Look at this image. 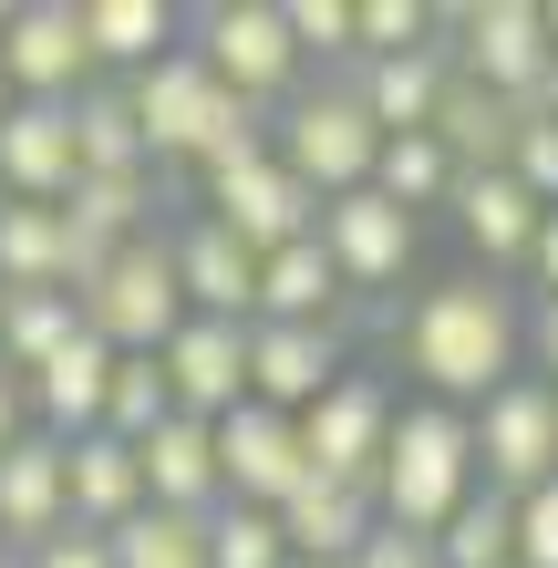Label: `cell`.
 Segmentation results:
<instances>
[{
	"label": "cell",
	"mask_w": 558,
	"mask_h": 568,
	"mask_svg": "<svg viewBox=\"0 0 558 568\" xmlns=\"http://www.w3.org/2000/svg\"><path fill=\"white\" fill-rule=\"evenodd\" d=\"M517 352H528V311H517V290L497 280H435L404 311V373L424 383V404H455L476 414L486 393L517 373Z\"/></svg>",
	"instance_id": "cell-1"
},
{
	"label": "cell",
	"mask_w": 558,
	"mask_h": 568,
	"mask_svg": "<svg viewBox=\"0 0 558 568\" xmlns=\"http://www.w3.org/2000/svg\"><path fill=\"white\" fill-rule=\"evenodd\" d=\"M476 496V434L455 404H393V434H383V465H373V517L393 538H435V527Z\"/></svg>",
	"instance_id": "cell-2"
},
{
	"label": "cell",
	"mask_w": 558,
	"mask_h": 568,
	"mask_svg": "<svg viewBox=\"0 0 558 568\" xmlns=\"http://www.w3.org/2000/svg\"><path fill=\"white\" fill-rule=\"evenodd\" d=\"M373 145H383V135H373V114L352 104L342 73L301 83V93L270 114V155L321 196V207H332V196H352V186H373Z\"/></svg>",
	"instance_id": "cell-3"
},
{
	"label": "cell",
	"mask_w": 558,
	"mask_h": 568,
	"mask_svg": "<svg viewBox=\"0 0 558 568\" xmlns=\"http://www.w3.org/2000/svg\"><path fill=\"white\" fill-rule=\"evenodd\" d=\"M186 31H196V62L239 93L248 114H280L290 93L311 83V62H301V42L280 31V0H207V11H186Z\"/></svg>",
	"instance_id": "cell-4"
},
{
	"label": "cell",
	"mask_w": 558,
	"mask_h": 568,
	"mask_svg": "<svg viewBox=\"0 0 558 568\" xmlns=\"http://www.w3.org/2000/svg\"><path fill=\"white\" fill-rule=\"evenodd\" d=\"M124 104H135V135H145V165H155V176H166V165H196V155L217 145V124L248 114L186 42L166 62H145V73H124Z\"/></svg>",
	"instance_id": "cell-5"
},
{
	"label": "cell",
	"mask_w": 558,
	"mask_h": 568,
	"mask_svg": "<svg viewBox=\"0 0 558 568\" xmlns=\"http://www.w3.org/2000/svg\"><path fill=\"white\" fill-rule=\"evenodd\" d=\"M435 31H455L445 62H455V83H476V93H497V104H538V73H548V21H538V0H466V11H435Z\"/></svg>",
	"instance_id": "cell-6"
},
{
	"label": "cell",
	"mask_w": 558,
	"mask_h": 568,
	"mask_svg": "<svg viewBox=\"0 0 558 568\" xmlns=\"http://www.w3.org/2000/svg\"><path fill=\"white\" fill-rule=\"evenodd\" d=\"M73 311H83V331H93L104 352H155V342L186 321L176 270H166V227H155V239H124V248L104 258V280L73 290Z\"/></svg>",
	"instance_id": "cell-7"
},
{
	"label": "cell",
	"mask_w": 558,
	"mask_h": 568,
	"mask_svg": "<svg viewBox=\"0 0 558 568\" xmlns=\"http://www.w3.org/2000/svg\"><path fill=\"white\" fill-rule=\"evenodd\" d=\"M466 434H476V486H497V496H528L558 476V393L538 373H507L466 414Z\"/></svg>",
	"instance_id": "cell-8"
},
{
	"label": "cell",
	"mask_w": 558,
	"mask_h": 568,
	"mask_svg": "<svg viewBox=\"0 0 558 568\" xmlns=\"http://www.w3.org/2000/svg\"><path fill=\"white\" fill-rule=\"evenodd\" d=\"M0 83H11V104H73L93 83L73 0H21V11H0Z\"/></svg>",
	"instance_id": "cell-9"
},
{
	"label": "cell",
	"mask_w": 558,
	"mask_h": 568,
	"mask_svg": "<svg viewBox=\"0 0 558 568\" xmlns=\"http://www.w3.org/2000/svg\"><path fill=\"white\" fill-rule=\"evenodd\" d=\"M383 434H393V383H383V373H342V383L301 414V465H311V476H332V486H363V496H373Z\"/></svg>",
	"instance_id": "cell-10"
},
{
	"label": "cell",
	"mask_w": 558,
	"mask_h": 568,
	"mask_svg": "<svg viewBox=\"0 0 558 568\" xmlns=\"http://www.w3.org/2000/svg\"><path fill=\"white\" fill-rule=\"evenodd\" d=\"M311 239H321V258L342 270V300H352V290H393V280L424 258V227H414L404 207H383L373 186L332 196V207L311 217Z\"/></svg>",
	"instance_id": "cell-11"
},
{
	"label": "cell",
	"mask_w": 558,
	"mask_h": 568,
	"mask_svg": "<svg viewBox=\"0 0 558 568\" xmlns=\"http://www.w3.org/2000/svg\"><path fill=\"white\" fill-rule=\"evenodd\" d=\"M342 373H352V352H342L332 321H248V404L301 424Z\"/></svg>",
	"instance_id": "cell-12"
},
{
	"label": "cell",
	"mask_w": 558,
	"mask_h": 568,
	"mask_svg": "<svg viewBox=\"0 0 558 568\" xmlns=\"http://www.w3.org/2000/svg\"><path fill=\"white\" fill-rule=\"evenodd\" d=\"M155 373H166V404L217 424L248 404V321H176L155 342Z\"/></svg>",
	"instance_id": "cell-13"
},
{
	"label": "cell",
	"mask_w": 558,
	"mask_h": 568,
	"mask_svg": "<svg viewBox=\"0 0 558 568\" xmlns=\"http://www.w3.org/2000/svg\"><path fill=\"white\" fill-rule=\"evenodd\" d=\"M196 217H217L227 239H239L248 258H270V248H290V239H311V217H321V196L290 176L280 155H258V165H239V176H217L207 196H196Z\"/></svg>",
	"instance_id": "cell-14"
},
{
	"label": "cell",
	"mask_w": 558,
	"mask_h": 568,
	"mask_svg": "<svg viewBox=\"0 0 558 568\" xmlns=\"http://www.w3.org/2000/svg\"><path fill=\"white\" fill-rule=\"evenodd\" d=\"M166 270H176V300H186V321H248V290H258V258L227 239L217 217H176L166 207Z\"/></svg>",
	"instance_id": "cell-15"
},
{
	"label": "cell",
	"mask_w": 558,
	"mask_h": 568,
	"mask_svg": "<svg viewBox=\"0 0 558 568\" xmlns=\"http://www.w3.org/2000/svg\"><path fill=\"white\" fill-rule=\"evenodd\" d=\"M207 434H217V486H227V507H280V496L311 476V465H301V424L270 414V404L217 414Z\"/></svg>",
	"instance_id": "cell-16"
},
{
	"label": "cell",
	"mask_w": 558,
	"mask_h": 568,
	"mask_svg": "<svg viewBox=\"0 0 558 568\" xmlns=\"http://www.w3.org/2000/svg\"><path fill=\"white\" fill-rule=\"evenodd\" d=\"M455 227H466V248H476V280H507V270H528V239H538V196L507 176V165H486V176H455Z\"/></svg>",
	"instance_id": "cell-17"
},
{
	"label": "cell",
	"mask_w": 558,
	"mask_h": 568,
	"mask_svg": "<svg viewBox=\"0 0 558 568\" xmlns=\"http://www.w3.org/2000/svg\"><path fill=\"white\" fill-rule=\"evenodd\" d=\"M135 476H145V507H176V517H217L227 486H217V434L196 414H166L135 445Z\"/></svg>",
	"instance_id": "cell-18"
},
{
	"label": "cell",
	"mask_w": 558,
	"mask_h": 568,
	"mask_svg": "<svg viewBox=\"0 0 558 568\" xmlns=\"http://www.w3.org/2000/svg\"><path fill=\"white\" fill-rule=\"evenodd\" d=\"M135 507H145L135 445H114V434H73V445H62V527H83V538H114Z\"/></svg>",
	"instance_id": "cell-19"
},
{
	"label": "cell",
	"mask_w": 558,
	"mask_h": 568,
	"mask_svg": "<svg viewBox=\"0 0 558 568\" xmlns=\"http://www.w3.org/2000/svg\"><path fill=\"white\" fill-rule=\"evenodd\" d=\"M352 104L373 114V135H424L435 124V93L455 83V62H445V42H414V52H383V62H352Z\"/></svg>",
	"instance_id": "cell-20"
},
{
	"label": "cell",
	"mask_w": 558,
	"mask_h": 568,
	"mask_svg": "<svg viewBox=\"0 0 558 568\" xmlns=\"http://www.w3.org/2000/svg\"><path fill=\"white\" fill-rule=\"evenodd\" d=\"M270 517H280V548H290V558H332V568H352V558H363V538L383 527L373 496H363V486H332V476H301Z\"/></svg>",
	"instance_id": "cell-21"
},
{
	"label": "cell",
	"mask_w": 558,
	"mask_h": 568,
	"mask_svg": "<svg viewBox=\"0 0 558 568\" xmlns=\"http://www.w3.org/2000/svg\"><path fill=\"white\" fill-rule=\"evenodd\" d=\"M0 196H21V207H62L73 196V124H62V104L0 114Z\"/></svg>",
	"instance_id": "cell-22"
},
{
	"label": "cell",
	"mask_w": 558,
	"mask_h": 568,
	"mask_svg": "<svg viewBox=\"0 0 558 568\" xmlns=\"http://www.w3.org/2000/svg\"><path fill=\"white\" fill-rule=\"evenodd\" d=\"M104 373H114V352L93 342V331H73L42 373L21 383V404H31V434H52V445H73V434L104 424Z\"/></svg>",
	"instance_id": "cell-23"
},
{
	"label": "cell",
	"mask_w": 558,
	"mask_h": 568,
	"mask_svg": "<svg viewBox=\"0 0 558 568\" xmlns=\"http://www.w3.org/2000/svg\"><path fill=\"white\" fill-rule=\"evenodd\" d=\"M73 11H83V52H93V73H104V83L145 73V62H166L176 31H186L176 0H73Z\"/></svg>",
	"instance_id": "cell-24"
},
{
	"label": "cell",
	"mask_w": 558,
	"mask_h": 568,
	"mask_svg": "<svg viewBox=\"0 0 558 568\" xmlns=\"http://www.w3.org/2000/svg\"><path fill=\"white\" fill-rule=\"evenodd\" d=\"M62 527V445L52 434H21V445H0V548H42Z\"/></svg>",
	"instance_id": "cell-25"
},
{
	"label": "cell",
	"mask_w": 558,
	"mask_h": 568,
	"mask_svg": "<svg viewBox=\"0 0 558 568\" xmlns=\"http://www.w3.org/2000/svg\"><path fill=\"white\" fill-rule=\"evenodd\" d=\"M248 321H332V331H342V270L321 258V239H290V248L258 258Z\"/></svg>",
	"instance_id": "cell-26"
},
{
	"label": "cell",
	"mask_w": 558,
	"mask_h": 568,
	"mask_svg": "<svg viewBox=\"0 0 558 568\" xmlns=\"http://www.w3.org/2000/svg\"><path fill=\"white\" fill-rule=\"evenodd\" d=\"M62 217H73V227H93L104 248L155 239V227H166V176H155V165H135V176H73Z\"/></svg>",
	"instance_id": "cell-27"
},
{
	"label": "cell",
	"mask_w": 558,
	"mask_h": 568,
	"mask_svg": "<svg viewBox=\"0 0 558 568\" xmlns=\"http://www.w3.org/2000/svg\"><path fill=\"white\" fill-rule=\"evenodd\" d=\"M62 124H73V176H135V165H145L135 104H124V83H104V73L62 104Z\"/></svg>",
	"instance_id": "cell-28"
},
{
	"label": "cell",
	"mask_w": 558,
	"mask_h": 568,
	"mask_svg": "<svg viewBox=\"0 0 558 568\" xmlns=\"http://www.w3.org/2000/svg\"><path fill=\"white\" fill-rule=\"evenodd\" d=\"M424 135L445 145L455 176H486V165H507V135H517V104H497V93H476V83H445L435 93V124Z\"/></svg>",
	"instance_id": "cell-29"
},
{
	"label": "cell",
	"mask_w": 558,
	"mask_h": 568,
	"mask_svg": "<svg viewBox=\"0 0 558 568\" xmlns=\"http://www.w3.org/2000/svg\"><path fill=\"white\" fill-rule=\"evenodd\" d=\"M73 331H83L73 290H21V300H0V373H11V383H31L62 342H73Z\"/></svg>",
	"instance_id": "cell-30"
},
{
	"label": "cell",
	"mask_w": 558,
	"mask_h": 568,
	"mask_svg": "<svg viewBox=\"0 0 558 568\" xmlns=\"http://www.w3.org/2000/svg\"><path fill=\"white\" fill-rule=\"evenodd\" d=\"M21 290H62V207L0 196V300H21Z\"/></svg>",
	"instance_id": "cell-31"
},
{
	"label": "cell",
	"mask_w": 558,
	"mask_h": 568,
	"mask_svg": "<svg viewBox=\"0 0 558 568\" xmlns=\"http://www.w3.org/2000/svg\"><path fill=\"white\" fill-rule=\"evenodd\" d=\"M373 196L424 227V207H445V196H455L445 145H435V135H383V145H373Z\"/></svg>",
	"instance_id": "cell-32"
},
{
	"label": "cell",
	"mask_w": 558,
	"mask_h": 568,
	"mask_svg": "<svg viewBox=\"0 0 558 568\" xmlns=\"http://www.w3.org/2000/svg\"><path fill=\"white\" fill-rule=\"evenodd\" d=\"M424 548H435V568H507V558H517V496L476 486V496H466V507H455Z\"/></svg>",
	"instance_id": "cell-33"
},
{
	"label": "cell",
	"mask_w": 558,
	"mask_h": 568,
	"mask_svg": "<svg viewBox=\"0 0 558 568\" xmlns=\"http://www.w3.org/2000/svg\"><path fill=\"white\" fill-rule=\"evenodd\" d=\"M114 568H207V517H176V507H135L114 527Z\"/></svg>",
	"instance_id": "cell-34"
},
{
	"label": "cell",
	"mask_w": 558,
	"mask_h": 568,
	"mask_svg": "<svg viewBox=\"0 0 558 568\" xmlns=\"http://www.w3.org/2000/svg\"><path fill=\"white\" fill-rule=\"evenodd\" d=\"M166 373H155V352H114V373H104V424L93 434H114V445H145L155 424H166Z\"/></svg>",
	"instance_id": "cell-35"
},
{
	"label": "cell",
	"mask_w": 558,
	"mask_h": 568,
	"mask_svg": "<svg viewBox=\"0 0 558 568\" xmlns=\"http://www.w3.org/2000/svg\"><path fill=\"white\" fill-rule=\"evenodd\" d=\"M207 568H290L270 507H217L207 517Z\"/></svg>",
	"instance_id": "cell-36"
},
{
	"label": "cell",
	"mask_w": 558,
	"mask_h": 568,
	"mask_svg": "<svg viewBox=\"0 0 558 568\" xmlns=\"http://www.w3.org/2000/svg\"><path fill=\"white\" fill-rule=\"evenodd\" d=\"M280 31L301 42V62H342L352 73V0H280Z\"/></svg>",
	"instance_id": "cell-37"
},
{
	"label": "cell",
	"mask_w": 558,
	"mask_h": 568,
	"mask_svg": "<svg viewBox=\"0 0 558 568\" xmlns=\"http://www.w3.org/2000/svg\"><path fill=\"white\" fill-rule=\"evenodd\" d=\"M507 176L538 196V207H558V124L538 104H517V135H507Z\"/></svg>",
	"instance_id": "cell-38"
},
{
	"label": "cell",
	"mask_w": 558,
	"mask_h": 568,
	"mask_svg": "<svg viewBox=\"0 0 558 568\" xmlns=\"http://www.w3.org/2000/svg\"><path fill=\"white\" fill-rule=\"evenodd\" d=\"M507 568H558V476L517 496V558Z\"/></svg>",
	"instance_id": "cell-39"
},
{
	"label": "cell",
	"mask_w": 558,
	"mask_h": 568,
	"mask_svg": "<svg viewBox=\"0 0 558 568\" xmlns=\"http://www.w3.org/2000/svg\"><path fill=\"white\" fill-rule=\"evenodd\" d=\"M21 568H114V548L83 538V527H52L42 548H21Z\"/></svg>",
	"instance_id": "cell-40"
},
{
	"label": "cell",
	"mask_w": 558,
	"mask_h": 568,
	"mask_svg": "<svg viewBox=\"0 0 558 568\" xmlns=\"http://www.w3.org/2000/svg\"><path fill=\"white\" fill-rule=\"evenodd\" d=\"M352 568H435V548H424V538H393V527H373Z\"/></svg>",
	"instance_id": "cell-41"
},
{
	"label": "cell",
	"mask_w": 558,
	"mask_h": 568,
	"mask_svg": "<svg viewBox=\"0 0 558 568\" xmlns=\"http://www.w3.org/2000/svg\"><path fill=\"white\" fill-rule=\"evenodd\" d=\"M528 290H538V300H558V207L538 217V239H528Z\"/></svg>",
	"instance_id": "cell-42"
},
{
	"label": "cell",
	"mask_w": 558,
	"mask_h": 568,
	"mask_svg": "<svg viewBox=\"0 0 558 568\" xmlns=\"http://www.w3.org/2000/svg\"><path fill=\"white\" fill-rule=\"evenodd\" d=\"M528 352H538V383L558 393V300H538V311H528Z\"/></svg>",
	"instance_id": "cell-43"
},
{
	"label": "cell",
	"mask_w": 558,
	"mask_h": 568,
	"mask_svg": "<svg viewBox=\"0 0 558 568\" xmlns=\"http://www.w3.org/2000/svg\"><path fill=\"white\" fill-rule=\"evenodd\" d=\"M21 434H31V404H21V383L0 373V445H21Z\"/></svg>",
	"instance_id": "cell-44"
},
{
	"label": "cell",
	"mask_w": 558,
	"mask_h": 568,
	"mask_svg": "<svg viewBox=\"0 0 558 568\" xmlns=\"http://www.w3.org/2000/svg\"><path fill=\"white\" fill-rule=\"evenodd\" d=\"M538 114L558 124V52H548V73H538Z\"/></svg>",
	"instance_id": "cell-45"
},
{
	"label": "cell",
	"mask_w": 558,
	"mask_h": 568,
	"mask_svg": "<svg viewBox=\"0 0 558 568\" xmlns=\"http://www.w3.org/2000/svg\"><path fill=\"white\" fill-rule=\"evenodd\" d=\"M290 568H332V558H290Z\"/></svg>",
	"instance_id": "cell-46"
},
{
	"label": "cell",
	"mask_w": 558,
	"mask_h": 568,
	"mask_svg": "<svg viewBox=\"0 0 558 568\" xmlns=\"http://www.w3.org/2000/svg\"><path fill=\"white\" fill-rule=\"evenodd\" d=\"M0 114H11V83H0Z\"/></svg>",
	"instance_id": "cell-47"
},
{
	"label": "cell",
	"mask_w": 558,
	"mask_h": 568,
	"mask_svg": "<svg viewBox=\"0 0 558 568\" xmlns=\"http://www.w3.org/2000/svg\"><path fill=\"white\" fill-rule=\"evenodd\" d=\"M0 568H21V558H0Z\"/></svg>",
	"instance_id": "cell-48"
},
{
	"label": "cell",
	"mask_w": 558,
	"mask_h": 568,
	"mask_svg": "<svg viewBox=\"0 0 558 568\" xmlns=\"http://www.w3.org/2000/svg\"><path fill=\"white\" fill-rule=\"evenodd\" d=\"M0 558H11V548H0Z\"/></svg>",
	"instance_id": "cell-49"
}]
</instances>
